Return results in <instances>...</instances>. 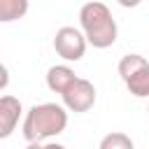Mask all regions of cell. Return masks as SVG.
<instances>
[{
    "label": "cell",
    "mask_w": 149,
    "mask_h": 149,
    "mask_svg": "<svg viewBox=\"0 0 149 149\" xmlns=\"http://www.w3.org/2000/svg\"><path fill=\"white\" fill-rule=\"evenodd\" d=\"M86 47H88V42L84 37V33L74 26H61L54 35V49L68 63L81 61L84 54H86Z\"/></svg>",
    "instance_id": "obj_4"
},
{
    "label": "cell",
    "mask_w": 149,
    "mask_h": 149,
    "mask_svg": "<svg viewBox=\"0 0 149 149\" xmlns=\"http://www.w3.org/2000/svg\"><path fill=\"white\" fill-rule=\"evenodd\" d=\"M119 77L123 79L126 88L135 98H149V61L140 54H126L119 65Z\"/></svg>",
    "instance_id": "obj_3"
},
{
    "label": "cell",
    "mask_w": 149,
    "mask_h": 149,
    "mask_svg": "<svg viewBox=\"0 0 149 149\" xmlns=\"http://www.w3.org/2000/svg\"><path fill=\"white\" fill-rule=\"evenodd\" d=\"M79 26L86 42L95 49H107L116 42V35H119L116 21L109 7L100 0H91L79 9Z\"/></svg>",
    "instance_id": "obj_1"
},
{
    "label": "cell",
    "mask_w": 149,
    "mask_h": 149,
    "mask_svg": "<svg viewBox=\"0 0 149 149\" xmlns=\"http://www.w3.org/2000/svg\"><path fill=\"white\" fill-rule=\"evenodd\" d=\"M61 98H63V107H65L68 112L84 114V112H88V109L95 105V86H93L88 79L77 77V79L61 93Z\"/></svg>",
    "instance_id": "obj_5"
},
{
    "label": "cell",
    "mask_w": 149,
    "mask_h": 149,
    "mask_svg": "<svg viewBox=\"0 0 149 149\" xmlns=\"http://www.w3.org/2000/svg\"><path fill=\"white\" fill-rule=\"evenodd\" d=\"M30 0H0V23L19 21L28 14Z\"/></svg>",
    "instance_id": "obj_8"
},
{
    "label": "cell",
    "mask_w": 149,
    "mask_h": 149,
    "mask_svg": "<svg viewBox=\"0 0 149 149\" xmlns=\"http://www.w3.org/2000/svg\"><path fill=\"white\" fill-rule=\"evenodd\" d=\"M98 149H135V144H133V140L126 133L114 130V133H107L100 140V147Z\"/></svg>",
    "instance_id": "obj_9"
},
{
    "label": "cell",
    "mask_w": 149,
    "mask_h": 149,
    "mask_svg": "<svg viewBox=\"0 0 149 149\" xmlns=\"http://www.w3.org/2000/svg\"><path fill=\"white\" fill-rule=\"evenodd\" d=\"M116 2H119L121 7H128V9H130V7H137V5H142L144 0H116Z\"/></svg>",
    "instance_id": "obj_12"
},
{
    "label": "cell",
    "mask_w": 149,
    "mask_h": 149,
    "mask_svg": "<svg viewBox=\"0 0 149 149\" xmlns=\"http://www.w3.org/2000/svg\"><path fill=\"white\" fill-rule=\"evenodd\" d=\"M74 79H77V74L70 65H51L47 70V86L54 93H63Z\"/></svg>",
    "instance_id": "obj_7"
},
{
    "label": "cell",
    "mask_w": 149,
    "mask_h": 149,
    "mask_svg": "<svg viewBox=\"0 0 149 149\" xmlns=\"http://www.w3.org/2000/svg\"><path fill=\"white\" fill-rule=\"evenodd\" d=\"M68 126V109L56 102H40L26 112L23 119V137L28 142H44L56 137Z\"/></svg>",
    "instance_id": "obj_2"
},
{
    "label": "cell",
    "mask_w": 149,
    "mask_h": 149,
    "mask_svg": "<svg viewBox=\"0 0 149 149\" xmlns=\"http://www.w3.org/2000/svg\"><path fill=\"white\" fill-rule=\"evenodd\" d=\"M7 84H9V70L0 63V91H5V88H7Z\"/></svg>",
    "instance_id": "obj_11"
},
{
    "label": "cell",
    "mask_w": 149,
    "mask_h": 149,
    "mask_svg": "<svg viewBox=\"0 0 149 149\" xmlns=\"http://www.w3.org/2000/svg\"><path fill=\"white\" fill-rule=\"evenodd\" d=\"M26 149H65V147L56 144V142H28Z\"/></svg>",
    "instance_id": "obj_10"
},
{
    "label": "cell",
    "mask_w": 149,
    "mask_h": 149,
    "mask_svg": "<svg viewBox=\"0 0 149 149\" xmlns=\"http://www.w3.org/2000/svg\"><path fill=\"white\" fill-rule=\"evenodd\" d=\"M21 100L14 98V95H0V140H7L16 126H19V119H21Z\"/></svg>",
    "instance_id": "obj_6"
},
{
    "label": "cell",
    "mask_w": 149,
    "mask_h": 149,
    "mask_svg": "<svg viewBox=\"0 0 149 149\" xmlns=\"http://www.w3.org/2000/svg\"><path fill=\"white\" fill-rule=\"evenodd\" d=\"M147 112H149V107H147Z\"/></svg>",
    "instance_id": "obj_13"
}]
</instances>
